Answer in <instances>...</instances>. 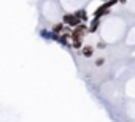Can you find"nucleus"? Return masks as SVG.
<instances>
[{
    "label": "nucleus",
    "mask_w": 135,
    "mask_h": 122,
    "mask_svg": "<svg viewBox=\"0 0 135 122\" xmlns=\"http://www.w3.org/2000/svg\"><path fill=\"white\" fill-rule=\"evenodd\" d=\"M62 22L65 24V26H69V27H76V26H80L81 24V19L78 18V16H75L73 13H65L64 16H62Z\"/></svg>",
    "instance_id": "f257e3e1"
},
{
    "label": "nucleus",
    "mask_w": 135,
    "mask_h": 122,
    "mask_svg": "<svg viewBox=\"0 0 135 122\" xmlns=\"http://www.w3.org/2000/svg\"><path fill=\"white\" fill-rule=\"evenodd\" d=\"M88 33H89V32H88V26H86L84 22H81L80 26H76V27H73V29H72L70 37H81V38H84Z\"/></svg>",
    "instance_id": "f03ea898"
},
{
    "label": "nucleus",
    "mask_w": 135,
    "mask_h": 122,
    "mask_svg": "<svg viewBox=\"0 0 135 122\" xmlns=\"http://www.w3.org/2000/svg\"><path fill=\"white\" fill-rule=\"evenodd\" d=\"M99 26H100V19H99V18H94V19L89 22V26H88V32H89V33H95V32L99 30Z\"/></svg>",
    "instance_id": "7ed1b4c3"
},
{
    "label": "nucleus",
    "mask_w": 135,
    "mask_h": 122,
    "mask_svg": "<svg viewBox=\"0 0 135 122\" xmlns=\"http://www.w3.org/2000/svg\"><path fill=\"white\" fill-rule=\"evenodd\" d=\"M107 14H110V10L105 8L103 5L97 7V10L94 11V18H99V19H102V16H107Z\"/></svg>",
    "instance_id": "20e7f679"
},
{
    "label": "nucleus",
    "mask_w": 135,
    "mask_h": 122,
    "mask_svg": "<svg viewBox=\"0 0 135 122\" xmlns=\"http://www.w3.org/2000/svg\"><path fill=\"white\" fill-rule=\"evenodd\" d=\"M80 52H81L83 57L89 59V57H92V54H94V48H92V46H88V44H83V48L80 49Z\"/></svg>",
    "instance_id": "39448f33"
},
{
    "label": "nucleus",
    "mask_w": 135,
    "mask_h": 122,
    "mask_svg": "<svg viewBox=\"0 0 135 122\" xmlns=\"http://www.w3.org/2000/svg\"><path fill=\"white\" fill-rule=\"evenodd\" d=\"M75 16H78L80 19H81V22H86L88 19H89V16H88V11H86V8H81V10H76L75 13H73Z\"/></svg>",
    "instance_id": "423d86ee"
},
{
    "label": "nucleus",
    "mask_w": 135,
    "mask_h": 122,
    "mask_svg": "<svg viewBox=\"0 0 135 122\" xmlns=\"http://www.w3.org/2000/svg\"><path fill=\"white\" fill-rule=\"evenodd\" d=\"M70 40H72V48H75V49L83 48V38L81 37H70Z\"/></svg>",
    "instance_id": "0eeeda50"
},
{
    "label": "nucleus",
    "mask_w": 135,
    "mask_h": 122,
    "mask_svg": "<svg viewBox=\"0 0 135 122\" xmlns=\"http://www.w3.org/2000/svg\"><path fill=\"white\" fill-rule=\"evenodd\" d=\"M64 29H65V24H64V22H59V24L52 26L51 32H52V33H56V35H60V33H64Z\"/></svg>",
    "instance_id": "6e6552de"
},
{
    "label": "nucleus",
    "mask_w": 135,
    "mask_h": 122,
    "mask_svg": "<svg viewBox=\"0 0 135 122\" xmlns=\"http://www.w3.org/2000/svg\"><path fill=\"white\" fill-rule=\"evenodd\" d=\"M103 64H105V59H103V57H99V59L95 60V65H97V67H100V65H103Z\"/></svg>",
    "instance_id": "1a4fd4ad"
},
{
    "label": "nucleus",
    "mask_w": 135,
    "mask_h": 122,
    "mask_svg": "<svg viewBox=\"0 0 135 122\" xmlns=\"http://www.w3.org/2000/svg\"><path fill=\"white\" fill-rule=\"evenodd\" d=\"M97 48H99V49H105V48H107V43H105V41H99V43H97Z\"/></svg>",
    "instance_id": "9d476101"
},
{
    "label": "nucleus",
    "mask_w": 135,
    "mask_h": 122,
    "mask_svg": "<svg viewBox=\"0 0 135 122\" xmlns=\"http://www.w3.org/2000/svg\"><path fill=\"white\" fill-rule=\"evenodd\" d=\"M119 3H121V5H124V3H127V0H119Z\"/></svg>",
    "instance_id": "9b49d317"
}]
</instances>
